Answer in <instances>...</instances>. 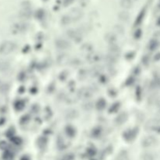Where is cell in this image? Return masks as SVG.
I'll return each instance as SVG.
<instances>
[{
	"label": "cell",
	"instance_id": "2",
	"mask_svg": "<svg viewBox=\"0 0 160 160\" xmlns=\"http://www.w3.org/2000/svg\"><path fill=\"white\" fill-rule=\"evenodd\" d=\"M120 4L123 8H130L132 5V1L131 0H121Z\"/></svg>",
	"mask_w": 160,
	"mask_h": 160
},
{
	"label": "cell",
	"instance_id": "1",
	"mask_svg": "<svg viewBox=\"0 0 160 160\" xmlns=\"http://www.w3.org/2000/svg\"><path fill=\"white\" fill-rule=\"evenodd\" d=\"M8 49H10L11 51L12 49V45L10 42H6V43H4L3 45H2L1 48H0V53H3V54H8L9 53H10Z\"/></svg>",
	"mask_w": 160,
	"mask_h": 160
}]
</instances>
